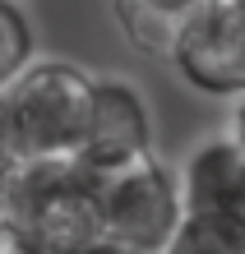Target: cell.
<instances>
[{"label":"cell","instance_id":"12","mask_svg":"<svg viewBox=\"0 0 245 254\" xmlns=\"http://www.w3.org/2000/svg\"><path fill=\"white\" fill-rule=\"evenodd\" d=\"M79 254H134V250H125V245H116V241H106V236H102V241H93V245H83Z\"/></svg>","mask_w":245,"mask_h":254},{"label":"cell","instance_id":"14","mask_svg":"<svg viewBox=\"0 0 245 254\" xmlns=\"http://www.w3.org/2000/svg\"><path fill=\"white\" fill-rule=\"evenodd\" d=\"M232 5H245V0H232Z\"/></svg>","mask_w":245,"mask_h":254},{"label":"cell","instance_id":"1","mask_svg":"<svg viewBox=\"0 0 245 254\" xmlns=\"http://www.w3.org/2000/svg\"><path fill=\"white\" fill-rule=\"evenodd\" d=\"M0 241L14 254H79L102 241L97 176H88L74 157L19 162Z\"/></svg>","mask_w":245,"mask_h":254},{"label":"cell","instance_id":"11","mask_svg":"<svg viewBox=\"0 0 245 254\" xmlns=\"http://www.w3.org/2000/svg\"><path fill=\"white\" fill-rule=\"evenodd\" d=\"M227 139H236L245 148V93L232 97V116H227Z\"/></svg>","mask_w":245,"mask_h":254},{"label":"cell","instance_id":"8","mask_svg":"<svg viewBox=\"0 0 245 254\" xmlns=\"http://www.w3.org/2000/svg\"><path fill=\"white\" fill-rule=\"evenodd\" d=\"M37 61V33L19 0H0V88H9Z\"/></svg>","mask_w":245,"mask_h":254},{"label":"cell","instance_id":"7","mask_svg":"<svg viewBox=\"0 0 245 254\" xmlns=\"http://www.w3.org/2000/svg\"><path fill=\"white\" fill-rule=\"evenodd\" d=\"M190 9L194 0H111V19L120 28V37L139 56H162V61Z\"/></svg>","mask_w":245,"mask_h":254},{"label":"cell","instance_id":"3","mask_svg":"<svg viewBox=\"0 0 245 254\" xmlns=\"http://www.w3.org/2000/svg\"><path fill=\"white\" fill-rule=\"evenodd\" d=\"M97 217L106 241L134 254H162V245L185 217L176 171L148 153L120 171L97 176Z\"/></svg>","mask_w":245,"mask_h":254},{"label":"cell","instance_id":"5","mask_svg":"<svg viewBox=\"0 0 245 254\" xmlns=\"http://www.w3.org/2000/svg\"><path fill=\"white\" fill-rule=\"evenodd\" d=\"M153 107L139 83L120 79V74H93V102H88V125L74 148V162L88 176L120 171L130 162L153 153Z\"/></svg>","mask_w":245,"mask_h":254},{"label":"cell","instance_id":"13","mask_svg":"<svg viewBox=\"0 0 245 254\" xmlns=\"http://www.w3.org/2000/svg\"><path fill=\"white\" fill-rule=\"evenodd\" d=\"M0 254H14V250H9V245H5V241H0Z\"/></svg>","mask_w":245,"mask_h":254},{"label":"cell","instance_id":"9","mask_svg":"<svg viewBox=\"0 0 245 254\" xmlns=\"http://www.w3.org/2000/svg\"><path fill=\"white\" fill-rule=\"evenodd\" d=\"M162 254H245V236L204 217H180V227L162 245Z\"/></svg>","mask_w":245,"mask_h":254},{"label":"cell","instance_id":"4","mask_svg":"<svg viewBox=\"0 0 245 254\" xmlns=\"http://www.w3.org/2000/svg\"><path fill=\"white\" fill-rule=\"evenodd\" d=\"M166 61L180 83L204 97L232 102L245 93V5L232 0H194L180 19Z\"/></svg>","mask_w":245,"mask_h":254},{"label":"cell","instance_id":"6","mask_svg":"<svg viewBox=\"0 0 245 254\" xmlns=\"http://www.w3.org/2000/svg\"><path fill=\"white\" fill-rule=\"evenodd\" d=\"M185 217H204L245 236V148L227 134L194 143L185 167L176 171Z\"/></svg>","mask_w":245,"mask_h":254},{"label":"cell","instance_id":"10","mask_svg":"<svg viewBox=\"0 0 245 254\" xmlns=\"http://www.w3.org/2000/svg\"><path fill=\"white\" fill-rule=\"evenodd\" d=\"M14 171H19V162L5 143H0V236H5V222H9V194H14Z\"/></svg>","mask_w":245,"mask_h":254},{"label":"cell","instance_id":"2","mask_svg":"<svg viewBox=\"0 0 245 254\" xmlns=\"http://www.w3.org/2000/svg\"><path fill=\"white\" fill-rule=\"evenodd\" d=\"M93 74L60 56H37L9 88H0L5 143L19 162L74 157L88 125Z\"/></svg>","mask_w":245,"mask_h":254}]
</instances>
